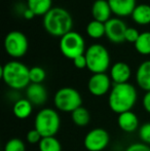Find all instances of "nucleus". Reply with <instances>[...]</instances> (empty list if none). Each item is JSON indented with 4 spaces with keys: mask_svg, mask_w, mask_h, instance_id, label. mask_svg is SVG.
Returning a JSON list of instances; mask_svg holds the SVG:
<instances>
[{
    "mask_svg": "<svg viewBox=\"0 0 150 151\" xmlns=\"http://www.w3.org/2000/svg\"><path fill=\"white\" fill-rule=\"evenodd\" d=\"M138 99V93L130 82L113 84L108 95V106L116 114L131 111Z\"/></svg>",
    "mask_w": 150,
    "mask_h": 151,
    "instance_id": "1",
    "label": "nucleus"
},
{
    "mask_svg": "<svg viewBox=\"0 0 150 151\" xmlns=\"http://www.w3.org/2000/svg\"><path fill=\"white\" fill-rule=\"evenodd\" d=\"M43 28L50 35L61 38L72 31V16L63 7H52L43 17Z\"/></svg>",
    "mask_w": 150,
    "mask_h": 151,
    "instance_id": "2",
    "label": "nucleus"
},
{
    "mask_svg": "<svg viewBox=\"0 0 150 151\" xmlns=\"http://www.w3.org/2000/svg\"><path fill=\"white\" fill-rule=\"evenodd\" d=\"M30 68L24 63L12 60L5 63L1 67V78L3 82L14 91L27 88L30 82Z\"/></svg>",
    "mask_w": 150,
    "mask_h": 151,
    "instance_id": "3",
    "label": "nucleus"
},
{
    "mask_svg": "<svg viewBox=\"0 0 150 151\" xmlns=\"http://www.w3.org/2000/svg\"><path fill=\"white\" fill-rule=\"evenodd\" d=\"M61 127L59 112L52 108H42L37 112L34 119V129L44 137H55Z\"/></svg>",
    "mask_w": 150,
    "mask_h": 151,
    "instance_id": "4",
    "label": "nucleus"
},
{
    "mask_svg": "<svg viewBox=\"0 0 150 151\" xmlns=\"http://www.w3.org/2000/svg\"><path fill=\"white\" fill-rule=\"evenodd\" d=\"M88 63V69L93 74L106 73L110 68V55L103 44L94 43L90 45L84 54Z\"/></svg>",
    "mask_w": 150,
    "mask_h": 151,
    "instance_id": "5",
    "label": "nucleus"
},
{
    "mask_svg": "<svg viewBox=\"0 0 150 151\" xmlns=\"http://www.w3.org/2000/svg\"><path fill=\"white\" fill-rule=\"evenodd\" d=\"M54 104L58 111L72 113L74 110L82 106V97L77 90L70 86H65L56 91Z\"/></svg>",
    "mask_w": 150,
    "mask_h": 151,
    "instance_id": "6",
    "label": "nucleus"
},
{
    "mask_svg": "<svg viewBox=\"0 0 150 151\" xmlns=\"http://www.w3.org/2000/svg\"><path fill=\"white\" fill-rule=\"evenodd\" d=\"M60 50L65 58L74 60L75 58L85 54V41L78 32L71 31L60 38Z\"/></svg>",
    "mask_w": 150,
    "mask_h": 151,
    "instance_id": "7",
    "label": "nucleus"
},
{
    "mask_svg": "<svg viewBox=\"0 0 150 151\" xmlns=\"http://www.w3.org/2000/svg\"><path fill=\"white\" fill-rule=\"evenodd\" d=\"M29 41L27 36L21 31H10L4 38V50L14 60L21 59L27 54Z\"/></svg>",
    "mask_w": 150,
    "mask_h": 151,
    "instance_id": "8",
    "label": "nucleus"
},
{
    "mask_svg": "<svg viewBox=\"0 0 150 151\" xmlns=\"http://www.w3.org/2000/svg\"><path fill=\"white\" fill-rule=\"evenodd\" d=\"M110 137L106 129L96 127L88 132L83 139V145L88 151H103L108 146Z\"/></svg>",
    "mask_w": 150,
    "mask_h": 151,
    "instance_id": "9",
    "label": "nucleus"
},
{
    "mask_svg": "<svg viewBox=\"0 0 150 151\" xmlns=\"http://www.w3.org/2000/svg\"><path fill=\"white\" fill-rule=\"evenodd\" d=\"M112 86V80L106 73L93 74L88 81V90L95 97H103L109 93Z\"/></svg>",
    "mask_w": 150,
    "mask_h": 151,
    "instance_id": "10",
    "label": "nucleus"
},
{
    "mask_svg": "<svg viewBox=\"0 0 150 151\" xmlns=\"http://www.w3.org/2000/svg\"><path fill=\"white\" fill-rule=\"evenodd\" d=\"M128 26L120 18H111L105 23V36L112 43H121L124 41V35Z\"/></svg>",
    "mask_w": 150,
    "mask_h": 151,
    "instance_id": "11",
    "label": "nucleus"
},
{
    "mask_svg": "<svg viewBox=\"0 0 150 151\" xmlns=\"http://www.w3.org/2000/svg\"><path fill=\"white\" fill-rule=\"evenodd\" d=\"M109 76L114 84L126 83L132 76V70L128 64L124 62H116L111 66Z\"/></svg>",
    "mask_w": 150,
    "mask_h": 151,
    "instance_id": "12",
    "label": "nucleus"
},
{
    "mask_svg": "<svg viewBox=\"0 0 150 151\" xmlns=\"http://www.w3.org/2000/svg\"><path fill=\"white\" fill-rule=\"evenodd\" d=\"M111 10L117 18H126L132 16L135 7L137 6V0H107Z\"/></svg>",
    "mask_w": 150,
    "mask_h": 151,
    "instance_id": "13",
    "label": "nucleus"
},
{
    "mask_svg": "<svg viewBox=\"0 0 150 151\" xmlns=\"http://www.w3.org/2000/svg\"><path fill=\"white\" fill-rule=\"evenodd\" d=\"M26 98L33 106H41L47 100V91L42 83H30L26 88Z\"/></svg>",
    "mask_w": 150,
    "mask_h": 151,
    "instance_id": "14",
    "label": "nucleus"
},
{
    "mask_svg": "<svg viewBox=\"0 0 150 151\" xmlns=\"http://www.w3.org/2000/svg\"><path fill=\"white\" fill-rule=\"evenodd\" d=\"M117 124L119 129L124 133H134L140 127L138 116L132 110L118 114Z\"/></svg>",
    "mask_w": 150,
    "mask_h": 151,
    "instance_id": "15",
    "label": "nucleus"
},
{
    "mask_svg": "<svg viewBox=\"0 0 150 151\" xmlns=\"http://www.w3.org/2000/svg\"><path fill=\"white\" fill-rule=\"evenodd\" d=\"M90 12L93 19L101 23L108 22L111 19V14H113L107 0H96L93 3Z\"/></svg>",
    "mask_w": 150,
    "mask_h": 151,
    "instance_id": "16",
    "label": "nucleus"
},
{
    "mask_svg": "<svg viewBox=\"0 0 150 151\" xmlns=\"http://www.w3.org/2000/svg\"><path fill=\"white\" fill-rule=\"evenodd\" d=\"M136 82L143 91H150V60L142 62L137 68Z\"/></svg>",
    "mask_w": 150,
    "mask_h": 151,
    "instance_id": "17",
    "label": "nucleus"
},
{
    "mask_svg": "<svg viewBox=\"0 0 150 151\" xmlns=\"http://www.w3.org/2000/svg\"><path fill=\"white\" fill-rule=\"evenodd\" d=\"M33 104L29 101L27 98H21L18 99L14 103L12 106V112L14 115L19 119H26L32 114Z\"/></svg>",
    "mask_w": 150,
    "mask_h": 151,
    "instance_id": "18",
    "label": "nucleus"
},
{
    "mask_svg": "<svg viewBox=\"0 0 150 151\" xmlns=\"http://www.w3.org/2000/svg\"><path fill=\"white\" fill-rule=\"evenodd\" d=\"M132 19L137 25L146 26L150 24V5L146 3L137 4L132 14Z\"/></svg>",
    "mask_w": 150,
    "mask_h": 151,
    "instance_id": "19",
    "label": "nucleus"
},
{
    "mask_svg": "<svg viewBox=\"0 0 150 151\" xmlns=\"http://www.w3.org/2000/svg\"><path fill=\"white\" fill-rule=\"evenodd\" d=\"M27 6L36 17H44L52 8V0H27Z\"/></svg>",
    "mask_w": 150,
    "mask_h": 151,
    "instance_id": "20",
    "label": "nucleus"
},
{
    "mask_svg": "<svg viewBox=\"0 0 150 151\" xmlns=\"http://www.w3.org/2000/svg\"><path fill=\"white\" fill-rule=\"evenodd\" d=\"M71 119H72L73 123L77 127H86L90 122V113L85 107L81 106V107L77 108L71 113Z\"/></svg>",
    "mask_w": 150,
    "mask_h": 151,
    "instance_id": "21",
    "label": "nucleus"
},
{
    "mask_svg": "<svg viewBox=\"0 0 150 151\" xmlns=\"http://www.w3.org/2000/svg\"><path fill=\"white\" fill-rule=\"evenodd\" d=\"M86 34L88 37L99 39L105 36V23H101L99 21L93 20L86 25Z\"/></svg>",
    "mask_w": 150,
    "mask_h": 151,
    "instance_id": "22",
    "label": "nucleus"
},
{
    "mask_svg": "<svg viewBox=\"0 0 150 151\" xmlns=\"http://www.w3.org/2000/svg\"><path fill=\"white\" fill-rule=\"evenodd\" d=\"M134 45L136 50L140 55H143V56L150 55V32L147 31L141 33Z\"/></svg>",
    "mask_w": 150,
    "mask_h": 151,
    "instance_id": "23",
    "label": "nucleus"
},
{
    "mask_svg": "<svg viewBox=\"0 0 150 151\" xmlns=\"http://www.w3.org/2000/svg\"><path fill=\"white\" fill-rule=\"evenodd\" d=\"M39 151H62V144L55 137H44L38 144Z\"/></svg>",
    "mask_w": 150,
    "mask_h": 151,
    "instance_id": "24",
    "label": "nucleus"
},
{
    "mask_svg": "<svg viewBox=\"0 0 150 151\" xmlns=\"http://www.w3.org/2000/svg\"><path fill=\"white\" fill-rule=\"evenodd\" d=\"M30 82L31 83H42L46 78V72L40 66H34L30 68Z\"/></svg>",
    "mask_w": 150,
    "mask_h": 151,
    "instance_id": "25",
    "label": "nucleus"
},
{
    "mask_svg": "<svg viewBox=\"0 0 150 151\" xmlns=\"http://www.w3.org/2000/svg\"><path fill=\"white\" fill-rule=\"evenodd\" d=\"M4 151H26V145L20 138H12L5 143Z\"/></svg>",
    "mask_w": 150,
    "mask_h": 151,
    "instance_id": "26",
    "label": "nucleus"
},
{
    "mask_svg": "<svg viewBox=\"0 0 150 151\" xmlns=\"http://www.w3.org/2000/svg\"><path fill=\"white\" fill-rule=\"evenodd\" d=\"M139 138L142 141L150 146V122H145L139 127Z\"/></svg>",
    "mask_w": 150,
    "mask_h": 151,
    "instance_id": "27",
    "label": "nucleus"
},
{
    "mask_svg": "<svg viewBox=\"0 0 150 151\" xmlns=\"http://www.w3.org/2000/svg\"><path fill=\"white\" fill-rule=\"evenodd\" d=\"M140 34L141 33L137 30L136 28H133V27H128V29H126V35H124V41L135 44L137 40H138Z\"/></svg>",
    "mask_w": 150,
    "mask_h": 151,
    "instance_id": "28",
    "label": "nucleus"
},
{
    "mask_svg": "<svg viewBox=\"0 0 150 151\" xmlns=\"http://www.w3.org/2000/svg\"><path fill=\"white\" fill-rule=\"evenodd\" d=\"M26 139H27V142L30 144H39L40 141L42 139V136L40 135V133L37 131L36 129H32L27 133V136H26Z\"/></svg>",
    "mask_w": 150,
    "mask_h": 151,
    "instance_id": "29",
    "label": "nucleus"
},
{
    "mask_svg": "<svg viewBox=\"0 0 150 151\" xmlns=\"http://www.w3.org/2000/svg\"><path fill=\"white\" fill-rule=\"evenodd\" d=\"M124 151H150V146L145 143H142V142L133 143L130 146H128Z\"/></svg>",
    "mask_w": 150,
    "mask_h": 151,
    "instance_id": "30",
    "label": "nucleus"
},
{
    "mask_svg": "<svg viewBox=\"0 0 150 151\" xmlns=\"http://www.w3.org/2000/svg\"><path fill=\"white\" fill-rule=\"evenodd\" d=\"M73 64L77 69H84V68H88V63H86V58L84 55L79 56L77 58H75L73 60Z\"/></svg>",
    "mask_w": 150,
    "mask_h": 151,
    "instance_id": "31",
    "label": "nucleus"
},
{
    "mask_svg": "<svg viewBox=\"0 0 150 151\" xmlns=\"http://www.w3.org/2000/svg\"><path fill=\"white\" fill-rule=\"evenodd\" d=\"M142 105L143 108L146 112L150 114V91H146L142 99Z\"/></svg>",
    "mask_w": 150,
    "mask_h": 151,
    "instance_id": "32",
    "label": "nucleus"
},
{
    "mask_svg": "<svg viewBox=\"0 0 150 151\" xmlns=\"http://www.w3.org/2000/svg\"><path fill=\"white\" fill-rule=\"evenodd\" d=\"M34 17H36V16H35L34 12H33L29 7H27L26 10L24 12V14H23V18L26 19V20H32Z\"/></svg>",
    "mask_w": 150,
    "mask_h": 151,
    "instance_id": "33",
    "label": "nucleus"
}]
</instances>
